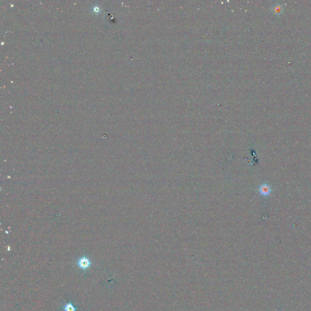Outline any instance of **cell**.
<instances>
[{"label": "cell", "instance_id": "7a4b0ae2", "mask_svg": "<svg viewBox=\"0 0 311 311\" xmlns=\"http://www.w3.org/2000/svg\"><path fill=\"white\" fill-rule=\"evenodd\" d=\"M259 191L262 195H263L264 196H267L270 193L271 188L269 186V185L267 184H263L260 187Z\"/></svg>", "mask_w": 311, "mask_h": 311}, {"label": "cell", "instance_id": "277c9868", "mask_svg": "<svg viewBox=\"0 0 311 311\" xmlns=\"http://www.w3.org/2000/svg\"><path fill=\"white\" fill-rule=\"evenodd\" d=\"M64 311H76L77 308L74 306V305L72 303L70 302L67 303L66 305H65V306L63 308Z\"/></svg>", "mask_w": 311, "mask_h": 311}, {"label": "cell", "instance_id": "6da1fadb", "mask_svg": "<svg viewBox=\"0 0 311 311\" xmlns=\"http://www.w3.org/2000/svg\"><path fill=\"white\" fill-rule=\"evenodd\" d=\"M91 261L86 257H83L79 258L77 261V265L78 267L82 270H86L91 265Z\"/></svg>", "mask_w": 311, "mask_h": 311}, {"label": "cell", "instance_id": "3957f363", "mask_svg": "<svg viewBox=\"0 0 311 311\" xmlns=\"http://www.w3.org/2000/svg\"><path fill=\"white\" fill-rule=\"evenodd\" d=\"M272 11L275 15H279L283 13V6L280 4H276L273 6L272 9Z\"/></svg>", "mask_w": 311, "mask_h": 311}]
</instances>
